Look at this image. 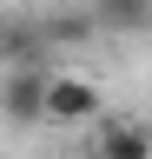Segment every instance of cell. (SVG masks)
Instances as JSON below:
<instances>
[{
    "mask_svg": "<svg viewBox=\"0 0 152 159\" xmlns=\"http://www.w3.org/2000/svg\"><path fill=\"white\" fill-rule=\"evenodd\" d=\"M99 113H106V93L93 86L86 73H60V66H46V93H40V126H99Z\"/></svg>",
    "mask_w": 152,
    "mask_h": 159,
    "instance_id": "obj_1",
    "label": "cell"
},
{
    "mask_svg": "<svg viewBox=\"0 0 152 159\" xmlns=\"http://www.w3.org/2000/svg\"><path fill=\"white\" fill-rule=\"evenodd\" d=\"M46 33H40V20L33 13H13L7 27H0V73H40L46 66Z\"/></svg>",
    "mask_w": 152,
    "mask_h": 159,
    "instance_id": "obj_2",
    "label": "cell"
},
{
    "mask_svg": "<svg viewBox=\"0 0 152 159\" xmlns=\"http://www.w3.org/2000/svg\"><path fill=\"white\" fill-rule=\"evenodd\" d=\"M93 159H152V126L145 119H126V113H99Z\"/></svg>",
    "mask_w": 152,
    "mask_h": 159,
    "instance_id": "obj_3",
    "label": "cell"
},
{
    "mask_svg": "<svg viewBox=\"0 0 152 159\" xmlns=\"http://www.w3.org/2000/svg\"><path fill=\"white\" fill-rule=\"evenodd\" d=\"M40 93H46V66L40 73H0V119L7 126H40Z\"/></svg>",
    "mask_w": 152,
    "mask_h": 159,
    "instance_id": "obj_4",
    "label": "cell"
},
{
    "mask_svg": "<svg viewBox=\"0 0 152 159\" xmlns=\"http://www.w3.org/2000/svg\"><path fill=\"white\" fill-rule=\"evenodd\" d=\"M86 20L106 33H152V0H93Z\"/></svg>",
    "mask_w": 152,
    "mask_h": 159,
    "instance_id": "obj_5",
    "label": "cell"
},
{
    "mask_svg": "<svg viewBox=\"0 0 152 159\" xmlns=\"http://www.w3.org/2000/svg\"><path fill=\"white\" fill-rule=\"evenodd\" d=\"M7 20H13V13H7V7H0V27H7Z\"/></svg>",
    "mask_w": 152,
    "mask_h": 159,
    "instance_id": "obj_6",
    "label": "cell"
}]
</instances>
